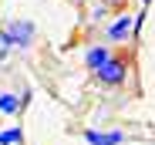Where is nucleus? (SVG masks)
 Segmentation results:
<instances>
[{
    "label": "nucleus",
    "instance_id": "f257e3e1",
    "mask_svg": "<svg viewBox=\"0 0 155 145\" xmlns=\"http://www.w3.org/2000/svg\"><path fill=\"white\" fill-rule=\"evenodd\" d=\"M31 37H34V24H31V20H17L14 27L4 34V41H7V44H17V47L31 44Z\"/></svg>",
    "mask_w": 155,
    "mask_h": 145
},
{
    "label": "nucleus",
    "instance_id": "f03ea898",
    "mask_svg": "<svg viewBox=\"0 0 155 145\" xmlns=\"http://www.w3.org/2000/svg\"><path fill=\"white\" fill-rule=\"evenodd\" d=\"M98 78H101V84H121L125 81V61L121 58H111L105 68L98 71Z\"/></svg>",
    "mask_w": 155,
    "mask_h": 145
},
{
    "label": "nucleus",
    "instance_id": "7ed1b4c3",
    "mask_svg": "<svg viewBox=\"0 0 155 145\" xmlns=\"http://www.w3.org/2000/svg\"><path fill=\"white\" fill-rule=\"evenodd\" d=\"M84 142L88 145H121L125 142V132H84Z\"/></svg>",
    "mask_w": 155,
    "mask_h": 145
},
{
    "label": "nucleus",
    "instance_id": "20e7f679",
    "mask_svg": "<svg viewBox=\"0 0 155 145\" xmlns=\"http://www.w3.org/2000/svg\"><path fill=\"white\" fill-rule=\"evenodd\" d=\"M132 31H135V20H132V17H118V20L108 24V37H111V41H125Z\"/></svg>",
    "mask_w": 155,
    "mask_h": 145
},
{
    "label": "nucleus",
    "instance_id": "39448f33",
    "mask_svg": "<svg viewBox=\"0 0 155 145\" xmlns=\"http://www.w3.org/2000/svg\"><path fill=\"white\" fill-rule=\"evenodd\" d=\"M84 61H88V68H94V71H101L108 61H111V51L108 47H91V51L84 54Z\"/></svg>",
    "mask_w": 155,
    "mask_h": 145
},
{
    "label": "nucleus",
    "instance_id": "423d86ee",
    "mask_svg": "<svg viewBox=\"0 0 155 145\" xmlns=\"http://www.w3.org/2000/svg\"><path fill=\"white\" fill-rule=\"evenodd\" d=\"M20 138H24V132L14 125V128H4L0 132V145H20Z\"/></svg>",
    "mask_w": 155,
    "mask_h": 145
},
{
    "label": "nucleus",
    "instance_id": "0eeeda50",
    "mask_svg": "<svg viewBox=\"0 0 155 145\" xmlns=\"http://www.w3.org/2000/svg\"><path fill=\"white\" fill-rule=\"evenodd\" d=\"M20 108V98H17V94H0V111H4V115H14Z\"/></svg>",
    "mask_w": 155,
    "mask_h": 145
},
{
    "label": "nucleus",
    "instance_id": "6e6552de",
    "mask_svg": "<svg viewBox=\"0 0 155 145\" xmlns=\"http://www.w3.org/2000/svg\"><path fill=\"white\" fill-rule=\"evenodd\" d=\"M105 4H111V7H115V4H125V0H105Z\"/></svg>",
    "mask_w": 155,
    "mask_h": 145
},
{
    "label": "nucleus",
    "instance_id": "1a4fd4ad",
    "mask_svg": "<svg viewBox=\"0 0 155 145\" xmlns=\"http://www.w3.org/2000/svg\"><path fill=\"white\" fill-rule=\"evenodd\" d=\"M142 4H152V0H142Z\"/></svg>",
    "mask_w": 155,
    "mask_h": 145
}]
</instances>
